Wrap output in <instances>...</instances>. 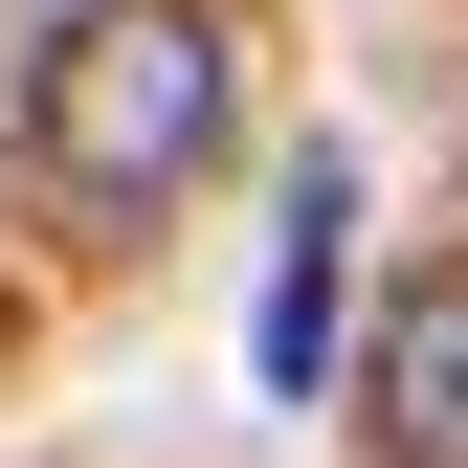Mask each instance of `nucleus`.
<instances>
[{
    "label": "nucleus",
    "mask_w": 468,
    "mask_h": 468,
    "mask_svg": "<svg viewBox=\"0 0 468 468\" xmlns=\"http://www.w3.org/2000/svg\"><path fill=\"white\" fill-rule=\"evenodd\" d=\"M223 134H246V45H223L201 0H90V23L45 45V90H23L45 201H90V223H156Z\"/></svg>",
    "instance_id": "f257e3e1"
},
{
    "label": "nucleus",
    "mask_w": 468,
    "mask_h": 468,
    "mask_svg": "<svg viewBox=\"0 0 468 468\" xmlns=\"http://www.w3.org/2000/svg\"><path fill=\"white\" fill-rule=\"evenodd\" d=\"M335 268H357V156H290V179H268V335H246V357H268V401H313L335 379Z\"/></svg>",
    "instance_id": "f03ea898"
},
{
    "label": "nucleus",
    "mask_w": 468,
    "mask_h": 468,
    "mask_svg": "<svg viewBox=\"0 0 468 468\" xmlns=\"http://www.w3.org/2000/svg\"><path fill=\"white\" fill-rule=\"evenodd\" d=\"M357 446L379 468H468V268H424L379 313V379H357Z\"/></svg>",
    "instance_id": "7ed1b4c3"
}]
</instances>
